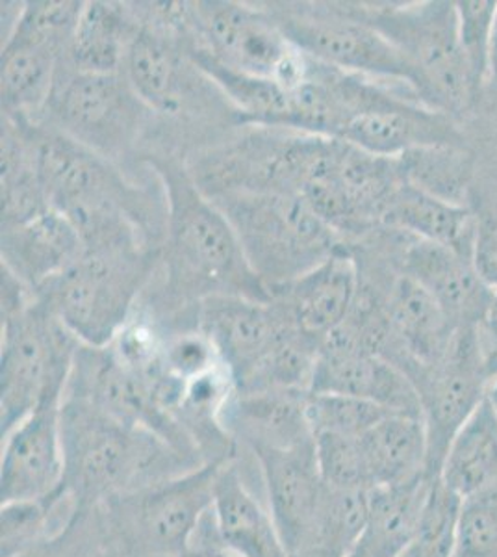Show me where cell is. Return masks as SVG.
Returning <instances> with one entry per match:
<instances>
[{"mask_svg": "<svg viewBox=\"0 0 497 557\" xmlns=\"http://www.w3.org/2000/svg\"><path fill=\"white\" fill-rule=\"evenodd\" d=\"M83 8L84 2L78 0L23 2L20 17L7 34H2V41L21 39L51 47L65 54L75 36Z\"/></svg>", "mask_w": 497, "mask_h": 557, "instance_id": "obj_34", "label": "cell"}, {"mask_svg": "<svg viewBox=\"0 0 497 557\" xmlns=\"http://www.w3.org/2000/svg\"><path fill=\"white\" fill-rule=\"evenodd\" d=\"M0 228L2 270L32 294L70 270L86 251L75 225L51 207L26 222Z\"/></svg>", "mask_w": 497, "mask_h": 557, "instance_id": "obj_20", "label": "cell"}, {"mask_svg": "<svg viewBox=\"0 0 497 557\" xmlns=\"http://www.w3.org/2000/svg\"><path fill=\"white\" fill-rule=\"evenodd\" d=\"M488 399H490L492 406H494V409H496L497 412V375L496 380H494V383H492L490 393H488Z\"/></svg>", "mask_w": 497, "mask_h": 557, "instance_id": "obj_45", "label": "cell"}, {"mask_svg": "<svg viewBox=\"0 0 497 557\" xmlns=\"http://www.w3.org/2000/svg\"><path fill=\"white\" fill-rule=\"evenodd\" d=\"M32 136L47 203L75 225L86 249H162L167 223L164 190L154 194L120 165L36 121Z\"/></svg>", "mask_w": 497, "mask_h": 557, "instance_id": "obj_2", "label": "cell"}, {"mask_svg": "<svg viewBox=\"0 0 497 557\" xmlns=\"http://www.w3.org/2000/svg\"><path fill=\"white\" fill-rule=\"evenodd\" d=\"M212 513L223 543L239 557H288L264 496L249 485L234 459L218 474Z\"/></svg>", "mask_w": 497, "mask_h": 557, "instance_id": "obj_22", "label": "cell"}, {"mask_svg": "<svg viewBox=\"0 0 497 557\" xmlns=\"http://www.w3.org/2000/svg\"><path fill=\"white\" fill-rule=\"evenodd\" d=\"M208 199L227 218L268 290L296 281L349 246L296 194L233 191Z\"/></svg>", "mask_w": 497, "mask_h": 557, "instance_id": "obj_5", "label": "cell"}, {"mask_svg": "<svg viewBox=\"0 0 497 557\" xmlns=\"http://www.w3.org/2000/svg\"><path fill=\"white\" fill-rule=\"evenodd\" d=\"M368 494L325 485L314 524L290 557H349L364 525Z\"/></svg>", "mask_w": 497, "mask_h": 557, "instance_id": "obj_32", "label": "cell"}, {"mask_svg": "<svg viewBox=\"0 0 497 557\" xmlns=\"http://www.w3.org/2000/svg\"><path fill=\"white\" fill-rule=\"evenodd\" d=\"M370 488L427 475V433L422 417L394 412L359 437Z\"/></svg>", "mask_w": 497, "mask_h": 557, "instance_id": "obj_25", "label": "cell"}, {"mask_svg": "<svg viewBox=\"0 0 497 557\" xmlns=\"http://www.w3.org/2000/svg\"><path fill=\"white\" fill-rule=\"evenodd\" d=\"M60 428L63 485L76 509L101 507L121 494L204 467L151 431L125 424L86 399L63 396Z\"/></svg>", "mask_w": 497, "mask_h": 557, "instance_id": "obj_3", "label": "cell"}, {"mask_svg": "<svg viewBox=\"0 0 497 557\" xmlns=\"http://www.w3.org/2000/svg\"><path fill=\"white\" fill-rule=\"evenodd\" d=\"M164 186L167 223L160 264L138 311L162 327L194 320L197 307L215 296L270 301L252 272L227 218L208 199L181 154L152 151L144 159Z\"/></svg>", "mask_w": 497, "mask_h": 557, "instance_id": "obj_1", "label": "cell"}, {"mask_svg": "<svg viewBox=\"0 0 497 557\" xmlns=\"http://www.w3.org/2000/svg\"><path fill=\"white\" fill-rule=\"evenodd\" d=\"M479 178L488 184L492 190L497 194V160H492L488 164L479 165Z\"/></svg>", "mask_w": 497, "mask_h": 557, "instance_id": "obj_43", "label": "cell"}, {"mask_svg": "<svg viewBox=\"0 0 497 557\" xmlns=\"http://www.w3.org/2000/svg\"><path fill=\"white\" fill-rule=\"evenodd\" d=\"M310 394V393H309ZM301 393H236L221 412L236 450H288L314 441L307 398Z\"/></svg>", "mask_w": 497, "mask_h": 557, "instance_id": "obj_21", "label": "cell"}, {"mask_svg": "<svg viewBox=\"0 0 497 557\" xmlns=\"http://www.w3.org/2000/svg\"><path fill=\"white\" fill-rule=\"evenodd\" d=\"M104 557H117V556H115L114 552H112V548H110V550H108L107 556H104Z\"/></svg>", "mask_w": 497, "mask_h": 557, "instance_id": "obj_46", "label": "cell"}, {"mask_svg": "<svg viewBox=\"0 0 497 557\" xmlns=\"http://www.w3.org/2000/svg\"><path fill=\"white\" fill-rule=\"evenodd\" d=\"M297 51L336 70L401 84L418 97L414 71L403 54L360 20L351 2H260ZM420 99V97H418Z\"/></svg>", "mask_w": 497, "mask_h": 557, "instance_id": "obj_10", "label": "cell"}, {"mask_svg": "<svg viewBox=\"0 0 497 557\" xmlns=\"http://www.w3.org/2000/svg\"><path fill=\"white\" fill-rule=\"evenodd\" d=\"M160 264L157 247L86 249L34 296L49 305L78 343L107 348L138 311Z\"/></svg>", "mask_w": 497, "mask_h": 557, "instance_id": "obj_4", "label": "cell"}, {"mask_svg": "<svg viewBox=\"0 0 497 557\" xmlns=\"http://www.w3.org/2000/svg\"><path fill=\"white\" fill-rule=\"evenodd\" d=\"M60 406L39 407L2 438L0 502L39 500L63 487Z\"/></svg>", "mask_w": 497, "mask_h": 557, "instance_id": "obj_17", "label": "cell"}, {"mask_svg": "<svg viewBox=\"0 0 497 557\" xmlns=\"http://www.w3.org/2000/svg\"><path fill=\"white\" fill-rule=\"evenodd\" d=\"M310 393L352 396L394 412L422 417L412 381L368 348L362 331L349 317L323 338Z\"/></svg>", "mask_w": 497, "mask_h": 557, "instance_id": "obj_15", "label": "cell"}, {"mask_svg": "<svg viewBox=\"0 0 497 557\" xmlns=\"http://www.w3.org/2000/svg\"><path fill=\"white\" fill-rule=\"evenodd\" d=\"M383 227L449 247L473 259L475 218L470 207L446 203L405 183L384 214Z\"/></svg>", "mask_w": 497, "mask_h": 557, "instance_id": "obj_27", "label": "cell"}, {"mask_svg": "<svg viewBox=\"0 0 497 557\" xmlns=\"http://www.w3.org/2000/svg\"><path fill=\"white\" fill-rule=\"evenodd\" d=\"M488 86L497 88V10L492 23L490 58H488Z\"/></svg>", "mask_w": 497, "mask_h": 557, "instance_id": "obj_42", "label": "cell"}, {"mask_svg": "<svg viewBox=\"0 0 497 557\" xmlns=\"http://www.w3.org/2000/svg\"><path fill=\"white\" fill-rule=\"evenodd\" d=\"M486 331H488V335H490L492 343L497 348V290L494 294V301H492L490 312H488V318H486L485 323Z\"/></svg>", "mask_w": 497, "mask_h": 557, "instance_id": "obj_44", "label": "cell"}, {"mask_svg": "<svg viewBox=\"0 0 497 557\" xmlns=\"http://www.w3.org/2000/svg\"><path fill=\"white\" fill-rule=\"evenodd\" d=\"M359 283L357 260L347 246L296 281L270 290V301L297 330L323 343L351 312Z\"/></svg>", "mask_w": 497, "mask_h": 557, "instance_id": "obj_19", "label": "cell"}, {"mask_svg": "<svg viewBox=\"0 0 497 557\" xmlns=\"http://www.w3.org/2000/svg\"><path fill=\"white\" fill-rule=\"evenodd\" d=\"M78 348L80 343L38 296L2 312L0 437L39 407L62 404Z\"/></svg>", "mask_w": 497, "mask_h": 557, "instance_id": "obj_8", "label": "cell"}, {"mask_svg": "<svg viewBox=\"0 0 497 557\" xmlns=\"http://www.w3.org/2000/svg\"><path fill=\"white\" fill-rule=\"evenodd\" d=\"M497 375V348L485 325L459 327L446 354L412 377L427 433V475L436 480L447 450L488 398Z\"/></svg>", "mask_w": 497, "mask_h": 557, "instance_id": "obj_11", "label": "cell"}, {"mask_svg": "<svg viewBox=\"0 0 497 557\" xmlns=\"http://www.w3.org/2000/svg\"><path fill=\"white\" fill-rule=\"evenodd\" d=\"M338 139L388 159L420 147L468 146L459 121L425 107L407 86L373 78L365 81Z\"/></svg>", "mask_w": 497, "mask_h": 557, "instance_id": "obj_12", "label": "cell"}, {"mask_svg": "<svg viewBox=\"0 0 497 557\" xmlns=\"http://www.w3.org/2000/svg\"><path fill=\"white\" fill-rule=\"evenodd\" d=\"M197 327L220 354L238 388L296 325L273 301L215 296L197 307Z\"/></svg>", "mask_w": 497, "mask_h": 557, "instance_id": "obj_16", "label": "cell"}, {"mask_svg": "<svg viewBox=\"0 0 497 557\" xmlns=\"http://www.w3.org/2000/svg\"><path fill=\"white\" fill-rule=\"evenodd\" d=\"M110 550L101 507L76 509L70 524L23 557H104Z\"/></svg>", "mask_w": 497, "mask_h": 557, "instance_id": "obj_37", "label": "cell"}, {"mask_svg": "<svg viewBox=\"0 0 497 557\" xmlns=\"http://www.w3.org/2000/svg\"><path fill=\"white\" fill-rule=\"evenodd\" d=\"M36 123L126 170L144 162L147 139L158 133V117L134 91L125 73H80L63 57L57 84ZM146 164V162H144Z\"/></svg>", "mask_w": 497, "mask_h": 557, "instance_id": "obj_6", "label": "cell"}, {"mask_svg": "<svg viewBox=\"0 0 497 557\" xmlns=\"http://www.w3.org/2000/svg\"><path fill=\"white\" fill-rule=\"evenodd\" d=\"M455 557H497V487L462 498Z\"/></svg>", "mask_w": 497, "mask_h": 557, "instance_id": "obj_38", "label": "cell"}, {"mask_svg": "<svg viewBox=\"0 0 497 557\" xmlns=\"http://www.w3.org/2000/svg\"><path fill=\"white\" fill-rule=\"evenodd\" d=\"M67 488L39 500L7 502L0 507V557H23L45 539L62 532L75 515Z\"/></svg>", "mask_w": 497, "mask_h": 557, "instance_id": "obj_31", "label": "cell"}, {"mask_svg": "<svg viewBox=\"0 0 497 557\" xmlns=\"http://www.w3.org/2000/svg\"><path fill=\"white\" fill-rule=\"evenodd\" d=\"M314 444L320 472L327 487L372 491L360 454L359 437L320 433L314 435Z\"/></svg>", "mask_w": 497, "mask_h": 557, "instance_id": "obj_39", "label": "cell"}, {"mask_svg": "<svg viewBox=\"0 0 497 557\" xmlns=\"http://www.w3.org/2000/svg\"><path fill=\"white\" fill-rule=\"evenodd\" d=\"M251 456L259 465L265 504L290 557L309 535L325 493L314 441Z\"/></svg>", "mask_w": 497, "mask_h": 557, "instance_id": "obj_18", "label": "cell"}, {"mask_svg": "<svg viewBox=\"0 0 497 557\" xmlns=\"http://www.w3.org/2000/svg\"><path fill=\"white\" fill-rule=\"evenodd\" d=\"M2 225H15L49 209L39 177L32 121L2 114Z\"/></svg>", "mask_w": 497, "mask_h": 557, "instance_id": "obj_28", "label": "cell"}, {"mask_svg": "<svg viewBox=\"0 0 497 557\" xmlns=\"http://www.w3.org/2000/svg\"><path fill=\"white\" fill-rule=\"evenodd\" d=\"M405 183L446 203L470 207L479 160L470 146H428L399 157Z\"/></svg>", "mask_w": 497, "mask_h": 557, "instance_id": "obj_30", "label": "cell"}, {"mask_svg": "<svg viewBox=\"0 0 497 557\" xmlns=\"http://www.w3.org/2000/svg\"><path fill=\"white\" fill-rule=\"evenodd\" d=\"M138 30L139 17L133 4L84 2L65 62L80 73H121Z\"/></svg>", "mask_w": 497, "mask_h": 557, "instance_id": "obj_24", "label": "cell"}, {"mask_svg": "<svg viewBox=\"0 0 497 557\" xmlns=\"http://www.w3.org/2000/svg\"><path fill=\"white\" fill-rule=\"evenodd\" d=\"M438 480L460 498L497 487V412L490 399L457 433Z\"/></svg>", "mask_w": 497, "mask_h": 557, "instance_id": "obj_29", "label": "cell"}, {"mask_svg": "<svg viewBox=\"0 0 497 557\" xmlns=\"http://www.w3.org/2000/svg\"><path fill=\"white\" fill-rule=\"evenodd\" d=\"M312 433H331L341 437H362L381 420L394 414L386 407L377 406L368 399L341 396V394H314L307 398Z\"/></svg>", "mask_w": 497, "mask_h": 557, "instance_id": "obj_35", "label": "cell"}, {"mask_svg": "<svg viewBox=\"0 0 497 557\" xmlns=\"http://www.w3.org/2000/svg\"><path fill=\"white\" fill-rule=\"evenodd\" d=\"M459 20L460 49L467 60L473 89L479 99L488 86L490 34L497 0H460L455 2Z\"/></svg>", "mask_w": 497, "mask_h": 557, "instance_id": "obj_36", "label": "cell"}, {"mask_svg": "<svg viewBox=\"0 0 497 557\" xmlns=\"http://www.w3.org/2000/svg\"><path fill=\"white\" fill-rule=\"evenodd\" d=\"M63 57V52L45 45L21 39L2 41V114L38 121L51 99Z\"/></svg>", "mask_w": 497, "mask_h": 557, "instance_id": "obj_26", "label": "cell"}, {"mask_svg": "<svg viewBox=\"0 0 497 557\" xmlns=\"http://www.w3.org/2000/svg\"><path fill=\"white\" fill-rule=\"evenodd\" d=\"M431 483L428 475H420L401 485L372 488L364 525L349 557H403L414 537Z\"/></svg>", "mask_w": 497, "mask_h": 557, "instance_id": "obj_23", "label": "cell"}, {"mask_svg": "<svg viewBox=\"0 0 497 557\" xmlns=\"http://www.w3.org/2000/svg\"><path fill=\"white\" fill-rule=\"evenodd\" d=\"M183 557H239L228 548L215 525L214 513L212 509L202 517L201 524L197 525L194 537L189 541L188 550L184 552Z\"/></svg>", "mask_w": 497, "mask_h": 557, "instance_id": "obj_41", "label": "cell"}, {"mask_svg": "<svg viewBox=\"0 0 497 557\" xmlns=\"http://www.w3.org/2000/svg\"><path fill=\"white\" fill-rule=\"evenodd\" d=\"M227 462L121 494L101 506L108 545L117 557H183L214 504L215 480Z\"/></svg>", "mask_w": 497, "mask_h": 557, "instance_id": "obj_9", "label": "cell"}, {"mask_svg": "<svg viewBox=\"0 0 497 557\" xmlns=\"http://www.w3.org/2000/svg\"><path fill=\"white\" fill-rule=\"evenodd\" d=\"M470 209L475 218L473 264L479 275L497 290V194L477 175Z\"/></svg>", "mask_w": 497, "mask_h": 557, "instance_id": "obj_40", "label": "cell"}, {"mask_svg": "<svg viewBox=\"0 0 497 557\" xmlns=\"http://www.w3.org/2000/svg\"><path fill=\"white\" fill-rule=\"evenodd\" d=\"M462 498L442 480H433L427 500L403 557H455Z\"/></svg>", "mask_w": 497, "mask_h": 557, "instance_id": "obj_33", "label": "cell"}, {"mask_svg": "<svg viewBox=\"0 0 497 557\" xmlns=\"http://www.w3.org/2000/svg\"><path fill=\"white\" fill-rule=\"evenodd\" d=\"M360 20L383 34L403 54L425 107L462 121L479 97L460 49L457 7L449 0L412 4L351 2Z\"/></svg>", "mask_w": 497, "mask_h": 557, "instance_id": "obj_7", "label": "cell"}, {"mask_svg": "<svg viewBox=\"0 0 497 557\" xmlns=\"http://www.w3.org/2000/svg\"><path fill=\"white\" fill-rule=\"evenodd\" d=\"M183 20L218 62L239 73L275 81L297 52L260 2H183Z\"/></svg>", "mask_w": 497, "mask_h": 557, "instance_id": "obj_13", "label": "cell"}, {"mask_svg": "<svg viewBox=\"0 0 497 557\" xmlns=\"http://www.w3.org/2000/svg\"><path fill=\"white\" fill-rule=\"evenodd\" d=\"M364 238H370L399 272L420 283L457 330L485 325L496 290L479 275L472 257L396 228L381 227Z\"/></svg>", "mask_w": 497, "mask_h": 557, "instance_id": "obj_14", "label": "cell"}]
</instances>
